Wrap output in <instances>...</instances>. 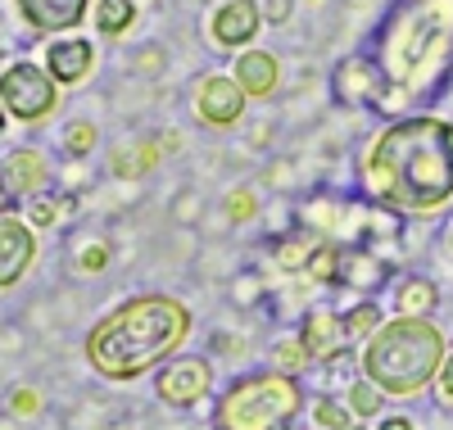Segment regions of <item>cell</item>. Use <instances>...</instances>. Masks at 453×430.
Returning <instances> with one entry per match:
<instances>
[{
  "label": "cell",
  "instance_id": "obj_30",
  "mask_svg": "<svg viewBox=\"0 0 453 430\" xmlns=\"http://www.w3.org/2000/svg\"><path fill=\"white\" fill-rule=\"evenodd\" d=\"M168 218L181 222V227H196V222L204 218V195H200L196 186H181L173 200H168Z\"/></svg>",
  "mask_w": 453,
  "mask_h": 430
},
{
  "label": "cell",
  "instance_id": "obj_2",
  "mask_svg": "<svg viewBox=\"0 0 453 430\" xmlns=\"http://www.w3.org/2000/svg\"><path fill=\"white\" fill-rule=\"evenodd\" d=\"M363 50L422 113L453 87V0H386Z\"/></svg>",
  "mask_w": 453,
  "mask_h": 430
},
{
  "label": "cell",
  "instance_id": "obj_40",
  "mask_svg": "<svg viewBox=\"0 0 453 430\" xmlns=\"http://www.w3.org/2000/svg\"><path fill=\"white\" fill-rule=\"evenodd\" d=\"M273 132H277V127H273V119H263V123H254V127H250V145H254V150H268V145H263V141H268Z\"/></svg>",
  "mask_w": 453,
  "mask_h": 430
},
{
  "label": "cell",
  "instance_id": "obj_1",
  "mask_svg": "<svg viewBox=\"0 0 453 430\" xmlns=\"http://www.w3.org/2000/svg\"><path fill=\"white\" fill-rule=\"evenodd\" d=\"M354 195L403 218H426L453 204V123L435 113H403L381 123L363 154Z\"/></svg>",
  "mask_w": 453,
  "mask_h": 430
},
{
  "label": "cell",
  "instance_id": "obj_23",
  "mask_svg": "<svg viewBox=\"0 0 453 430\" xmlns=\"http://www.w3.org/2000/svg\"><path fill=\"white\" fill-rule=\"evenodd\" d=\"M345 408L354 412V421H376V417H386V412H381V408H386V395L358 372V376L345 385Z\"/></svg>",
  "mask_w": 453,
  "mask_h": 430
},
{
  "label": "cell",
  "instance_id": "obj_20",
  "mask_svg": "<svg viewBox=\"0 0 453 430\" xmlns=\"http://www.w3.org/2000/svg\"><path fill=\"white\" fill-rule=\"evenodd\" d=\"M78 209V195L73 190H46V195H32L27 200V227L32 231H50L59 222H68V213Z\"/></svg>",
  "mask_w": 453,
  "mask_h": 430
},
{
  "label": "cell",
  "instance_id": "obj_11",
  "mask_svg": "<svg viewBox=\"0 0 453 430\" xmlns=\"http://www.w3.org/2000/svg\"><path fill=\"white\" fill-rule=\"evenodd\" d=\"M295 340L304 344V354H309V363H313V367L331 363V358L340 354V349H349L345 318H340V308H331V303H313V308L304 312V318H299Z\"/></svg>",
  "mask_w": 453,
  "mask_h": 430
},
{
  "label": "cell",
  "instance_id": "obj_6",
  "mask_svg": "<svg viewBox=\"0 0 453 430\" xmlns=\"http://www.w3.org/2000/svg\"><path fill=\"white\" fill-rule=\"evenodd\" d=\"M326 87H331V100H335L340 109L376 113V119H386V123H390V119H403V113H418L412 96H403L367 50H354V55H345V59H335Z\"/></svg>",
  "mask_w": 453,
  "mask_h": 430
},
{
  "label": "cell",
  "instance_id": "obj_15",
  "mask_svg": "<svg viewBox=\"0 0 453 430\" xmlns=\"http://www.w3.org/2000/svg\"><path fill=\"white\" fill-rule=\"evenodd\" d=\"M42 64L55 77V87L64 91V87H82L87 77L96 73L100 55H96V46L87 42V36H59V42L46 46V59Z\"/></svg>",
  "mask_w": 453,
  "mask_h": 430
},
{
  "label": "cell",
  "instance_id": "obj_35",
  "mask_svg": "<svg viewBox=\"0 0 453 430\" xmlns=\"http://www.w3.org/2000/svg\"><path fill=\"white\" fill-rule=\"evenodd\" d=\"M209 358H232V363H245L250 358V340L245 335H232V331H218L213 344H209Z\"/></svg>",
  "mask_w": 453,
  "mask_h": 430
},
{
  "label": "cell",
  "instance_id": "obj_34",
  "mask_svg": "<svg viewBox=\"0 0 453 430\" xmlns=\"http://www.w3.org/2000/svg\"><path fill=\"white\" fill-rule=\"evenodd\" d=\"M222 213H226V222L232 227H241V222H250L254 213H258V200H254V190H226V200H222Z\"/></svg>",
  "mask_w": 453,
  "mask_h": 430
},
{
  "label": "cell",
  "instance_id": "obj_42",
  "mask_svg": "<svg viewBox=\"0 0 453 430\" xmlns=\"http://www.w3.org/2000/svg\"><path fill=\"white\" fill-rule=\"evenodd\" d=\"M14 209H19V195L10 190V181H5V177H0V218L14 213Z\"/></svg>",
  "mask_w": 453,
  "mask_h": 430
},
{
  "label": "cell",
  "instance_id": "obj_19",
  "mask_svg": "<svg viewBox=\"0 0 453 430\" xmlns=\"http://www.w3.org/2000/svg\"><path fill=\"white\" fill-rule=\"evenodd\" d=\"M159 159H164V150H159L155 136H150V141L123 145V150L109 159V168H113V177H119V181H141L145 173H155V168H159Z\"/></svg>",
  "mask_w": 453,
  "mask_h": 430
},
{
  "label": "cell",
  "instance_id": "obj_7",
  "mask_svg": "<svg viewBox=\"0 0 453 430\" xmlns=\"http://www.w3.org/2000/svg\"><path fill=\"white\" fill-rule=\"evenodd\" d=\"M0 104H5V113L19 123H42L59 109V87L46 73V64L14 59L0 73Z\"/></svg>",
  "mask_w": 453,
  "mask_h": 430
},
{
  "label": "cell",
  "instance_id": "obj_45",
  "mask_svg": "<svg viewBox=\"0 0 453 430\" xmlns=\"http://www.w3.org/2000/svg\"><path fill=\"white\" fill-rule=\"evenodd\" d=\"M449 250H453V227H449Z\"/></svg>",
  "mask_w": 453,
  "mask_h": 430
},
{
  "label": "cell",
  "instance_id": "obj_16",
  "mask_svg": "<svg viewBox=\"0 0 453 430\" xmlns=\"http://www.w3.org/2000/svg\"><path fill=\"white\" fill-rule=\"evenodd\" d=\"M0 177L10 181V190L19 195V200H32V195H46V190H55L50 159H46L42 150H27V145L10 150L5 159H0Z\"/></svg>",
  "mask_w": 453,
  "mask_h": 430
},
{
  "label": "cell",
  "instance_id": "obj_36",
  "mask_svg": "<svg viewBox=\"0 0 453 430\" xmlns=\"http://www.w3.org/2000/svg\"><path fill=\"white\" fill-rule=\"evenodd\" d=\"M263 186H268L273 195H286L295 186V159H273L268 168H263Z\"/></svg>",
  "mask_w": 453,
  "mask_h": 430
},
{
  "label": "cell",
  "instance_id": "obj_4",
  "mask_svg": "<svg viewBox=\"0 0 453 430\" xmlns=\"http://www.w3.org/2000/svg\"><path fill=\"white\" fill-rule=\"evenodd\" d=\"M444 354H449V340L435 326V318H399V312H390L376 326V335L363 340L358 372L386 399H418L426 385H435Z\"/></svg>",
  "mask_w": 453,
  "mask_h": 430
},
{
  "label": "cell",
  "instance_id": "obj_17",
  "mask_svg": "<svg viewBox=\"0 0 453 430\" xmlns=\"http://www.w3.org/2000/svg\"><path fill=\"white\" fill-rule=\"evenodd\" d=\"M226 73L236 77V87H241L250 100H273L277 87H281V59H277L273 50H258V46L241 50L236 64L226 68Z\"/></svg>",
  "mask_w": 453,
  "mask_h": 430
},
{
  "label": "cell",
  "instance_id": "obj_8",
  "mask_svg": "<svg viewBox=\"0 0 453 430\" xmlns=\"http://www.w3.org/2000/svg\"><path fill=\"white\" fill-rule=\"evenodd\" d=\"M213 358L209 354H173L159 372H155V399L164 408H200L204 399H213Z\"/></svg>",
  "mask_w": 453,
  "mask_h": 430
},
{
  "label": "cell",
  "instance_id": "obj_41",
  "mask_svg": "<svg viewBox=\"0 0 453 430\" xmlns=\"http://www.w3.org/2000/svg\"><path fill=\"white\" fill-rule=\"evenodd\" d=\"M155 141H159V150H164V154H181V132H177V127H168V132H159Z\"/></svg>",
  "mask_w": 453,
  "mask_h": 430
},
{
  "label": "cell",
  "instance_id": "obj_43",
  "mask_svg": "<svg viewBox=\"0 0 453 430\" xmlns=\"http://www.w3.org/2000/svg\"><path fill=\"white\" fill-rule=\"evenodd\" d=\"M5 123H10V113H5V104H0V132H5Z\"/></svg>",
  "mask_w": 453,
  "mask_h": 430
},
{
  "label": "cell",
  "instance_id": "obj_46",
  "mask_svg": "<svg viewBox=\"0 0 453 430\" xmlns=\"http://www.w3.org/2000/svg\"><path fill=\"white\" fill-rule=\"evenodd\" d=\"M186 430H200V426H186Z\"/></svg>",
  "mask_w": 453,
  "mask_h": 430
},
{
  "label": "cell",
  "instance_id": "obj_3",
  "mask_svg": "<svg viewBox=\"0 0 453 430\" xmlns=\"http://www.w3.org/2000/svg\"><path fill=\"white\" fill-rule=\"evenodd\" d=\"M191 335V308L173 295H136L91 326L87 363L96 376L123 385L164 367Z\"/></svg>",
  "mask_w": 453,
  "mask_h": 430
},
{
  "label": "cell",
  "instance_id": "obj_14",
  "mask_svg": "<svg viewBox=\"0 0 453 430\" xmlns=\"http://www.w3.org/2000/svg\"><path fill=\"white\" fill-rule=\"evenodd\" d=\"M36 263V231L23 218H0V290H14Z\"/></svg>",
  "mask_w": 453,
  "mask_h": 430
},
{
  "label": "cell",
  "instance_id": "obj_32",
  "mask_svg": "<svg viewBox=\"0 0 453 430\" xmlns=\"http://www.w3.org/2000/svg\"><path fill=\"white\" fill-rule=\"evenodd\" d=\"M109 245L104 241H82L78 245V258H73V267H78V277H100V272L109 267Z\"/></svg>",
  "mask_w": 453,
  "mask_h": 430
},
{
  "label": "cell",
  "instance_id": "obj_29",
  "mask_svg": "<svg viewBox=\"0 0 453 430\" xmlns=\"http://www.w3.org/2000/svg\"><path fill=\"white\" fill-rule=\"evenodd\" d=\"M309 281L313 286H335V277H340V245L335 241H322L318 250H313V258H309Z\"/></svg>",
  "mask_w": 453,
  "mask_h": 430
},
{
  "label": "cell",
  "instance_id": "obj_37",
  "mask_svg": "<svg viewBox=\"0 0 453 430\" xmlns=\"http://www.w3.org/2000/svg\"><path fill=\"white\" fill-rule=\"evenodd\" d=\"M295 5H299V0H258L263 23H273V27H286L295 19Z\"/></svg>",
  "mask_w": 453,
  "mask_h": 430
},
{
  "label": "cell",
  "instance_id": "obj_33",
  "mask_svg": "<svg viewBox=\"0 0 453 430\" xmlns=\"http://www.w3.org/2000/svg\"><path fill=\"white\" fill-rule=\"evenodd\" d=\"M309 417H313L322 430H349V426H354V412L345 408V399H318Z\"/></svg>",
  "mask_w": 453,
  "mask_h": 430
},
{
  "label": "cell",
  "instance_id": "obj_22",
  "mask_svg": "<svg viewBox=\"0 0 453 430\" xmlns=\"http://www.w3.org/2000/svg\"><path fill=\"white\" fill-rule=\"evenodd\" d=\"M91 23L100 36H127L132 23H136V0H96V10H91Z\"/></svg>",
  "mask_w": 453,
  "mask_h": 430
},
{
  "label": "cell",
  "instance_id": "obj_5",
  "mask_svg": "<svg viewBox=\"0 0 453 430\" xmlns=\"http://www.w3.org/2000/svg\"><path fill=\"white\" fill-rule=\"evenodd\" d=\"M304 385L286 372H245L213 399V430H295Z\"/></svg>",
  "mask_w": 453,
  "mask_h": 430
},
{
  "label": "cell",
  "instance_id": "obj_13",
  "mask_svg": "<svg viewBox=\"0 0 453 430\" xmlns=\"http://www.w3.org/2000/svg\"><path fill=\"white\" fill-rule=\"evenodd\" d=\"M91 10H96V0H14L19 23L27 32H36V36H55V32L82 27Z\"/></svg>",
  "mask_w": 453,
  "mask_h": 430
},
{
  "label": "cell",
  "instance_id": "obj_12",
  "mask_svg": "<svg viewBox=\"0 0 453 430\" xmlns=\"http://www.w3.org/2000/svg\"><path fill=\"white\" fill-rule=\"evenodd\" d=\"M399 277L395 263H386L381 254H372L367 245H340V277L335 286L358 290V299H376V290H386Z\"/></svg>",
  "mask_w": 453,
  "mask_h": 430
},
{
  "label": "cell",
  "instance_id": "obj_31",
  "mask_svg": "<svg viewBox=\"0 0 453 430\" xmlns=\"http://www.w3.org/2000/svg\"><path fill=\"white\" fill-rule=\"evenodd\" d=\"M42 408H46V399H42V389H32V385H14V389H10V399H5V412L19 417V421L42 417Z\"/></svg>",
  "mask_w": 453,
  "mask_h": 430
},
{
  "label": "cell",
  "instance_id": "obj_26",
  "mask_svg": "<svg viewBox=\"0 0 453 430\" xmlns=\"http://www.w3.org/2000/svg\"><path fill=\"white\" fill-rule=\"evenodd\" d=\"M268 277H263L258 267H241L236 277H232V303L236 308H263L268 303Z\"/></svg>",
  "mask_w": 453,
  "mask_h": 430
},
{
  "label": "cell",
  "instance_id": "obj_25",
  "mask_svg": "<svg viewBox=\"0 0 453 430\" xmlns=\"http://www.w3.org/2000/svg\"><path fill=\"white\" fill-rule=\"evenodd\" d=\"M59 145H64V154L68 159H91V154L100 150V127L91 123V119H73V123H64V132H59Z\"/></svg>",
  "mask_w": 453,
  "mask_h": 430
},
{
  "label": "cell",
  "instance_id": "obj_18",
  "mask_svg": "<svg viewBox=\"0 0 453 430\" xmlns=\"http://www.w3.org/2000/svg\"><path fill=\"white\" fill-rule=\"evenodd\" d=\"M390 308L399 318H435L440 312V286L422 272H399L390 281Z\"/></svg>",
  "mask_w": 453,
  "mask_h": 430
},
{
  "label": "cell",
  "instance_id": "obj_28",
  "mask_svg": "<svg viewBox=\"0 0 453 430\" xmlns=\"http://www.w3.org/2000/svg\"><path fill=\"white\" fill-rule=\"evenodd\" d=\"M127 73L132 77H164L168 73V50L159 42H145L127 55Z\"/></svg>",
  "mask_w": 453,
  "mask_h": 430
},
{
  "label": "cell",
  "instance_id": "obj_27",
  "mask_svg": "<svg viewBox=\"0 0 453 430\" xmlns=\"http://www.w3.org/2000/svg\"><path fill=\"white\" fill-rule=\"evenodd\" d=\"M273 372H286V376H299V372H309L313 363H309V354H304V344H299L295 335H281V340H273Z\"/></svg>",
  "mask_w": 453,
  "mask_h": 430
},
{
  "label": "cell",
  "instance_id": "obj_38",
  "mask_svg": "<svg viewBox=\"0 0 453 430\" xmlns=\"http://www.w3.org/2000/svg\"><path fill=\"white\" fill-rule=\"evenodd\" d=\"M435 395H440V403H444V408H453V354H444V363H440Z\"/></svg>",
  "mask_w": 453,
  "mask_h": 430
},
{
  "label": "cell",
  "instance_id": "obj_21",
  "mask_svg": "<svg viewBox=\"0 0 453 430\" xmlns=\"http://www.w3.org/2000/svg\"><path fill=\"white\" fill-rule=\"evenodd\" d=\"M318 245H322V241L313 236V231H304V227L286 231V236H273V267H281V272H304Z\"/></svg>",
  "mask_w": 453,
  "mask_h": 430
},
{
  "label": "cell",
  "instance_id": "obj_24",
  "mask_svg": "<svg viewBox=\"0 0 453 430\" xmlns=\"http://www.w3.org/2000/svg\"><path fill=\"white\" fill-rule=\"evenodd\" d=\"M345 335H349V344L354 340H372L376 335V326L386 322V308H381V299H358V303H349L345 312Z\"/></svg>",
  "mask_w": 453,
  "mask_h": 430
},
{
  "label": "cell",
  "instance_id": "obj_9",
  "mask_svg": "<svg viewBox=\"0 0 453 430\" xmlns=\"http://www.w3.org/2000/svg\"><path fill=\"white\" fill-rule=\"evenodd\" d=\"M245 109H250V96L236 87L232 73H204L196 91H191V113L213 127V132H232L245 123Z\"/></svg>",
  "mask_w": 453,
  "mask_h": 430
},
{
  "label": "cell",
  "instance_id": "obj_10",
  "mask_svg": "<svg viewBox=\"0 0 453 430\" xmlns=\"http://www.w3.org/2000/svg\"><path fill=\"white\" fill-rule=\"evenodd\" d=\"M263 32V10H258V0H222V5L209 14V42L218 50H250L254 46V36Z\"/></svg>",
  "mask_w": 453,
  "mask_h": 430
},
{
  "label": "cell",
  "instance_id": "obj_44",
  "mask_svg": "<svg viewBox=\"0 0 453 430\" xmlns=\"http://www.w3.org/2000/svg\"><path fill=\"white\" fill-rule=\"evenodd\" d=\"M349 430H372V426H358V421H354V426H349Z\"/></svg>",
  "mask_w": 453,
  "mask_h": 430
},
{
  "label": "cell",
  "instance_id": "obj_39",
  "mask_svg": "<svg viewBox=\"0 0 453 430\" xmlns=\"http://www.w3.org/2000/svg\"><path fill=\"white\" fill-rule=\"evenodd\" d=\"M372 430H418V421L403 417V412H386V417H376Z\"/></svg>",
  "mask_w": 453,
  "mask_h": 430
}]
</instances>
